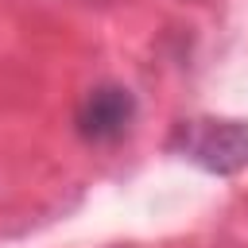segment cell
<instances>
[{
	"label": "cell",
	"mask_w": 248,
	"mask_h": 248,
	"mask_svg": "<svg viewBox=\"0 0 248 248\" xmlns=\"http://www.w3.org/2000/svg\"><path fill=\"white\" fill-rule=\"evenodd\" d=\"M170 147L209 174H236L248 167V120H182Z\"/></svg>",
	"instance_id": "cell-1"
},
{
	"label": "cell",
	"mask_w": 248,
	"mask_h": 248,
	"mask_svg": "<svg viewBox=\"0 0 248 248\" xmlns=\"http://www.w3.org/2000/svg\"><path fill=\"white\" fill-rule=\"evenodd\" d=\"M74 124H78V136L93 147H112L120 143L132 124H136V97L132 89L116 85V81H105V85H93L78 112H74Z\"/></svg>",
	"instance_id": "cell-2"
}]
</instances>
